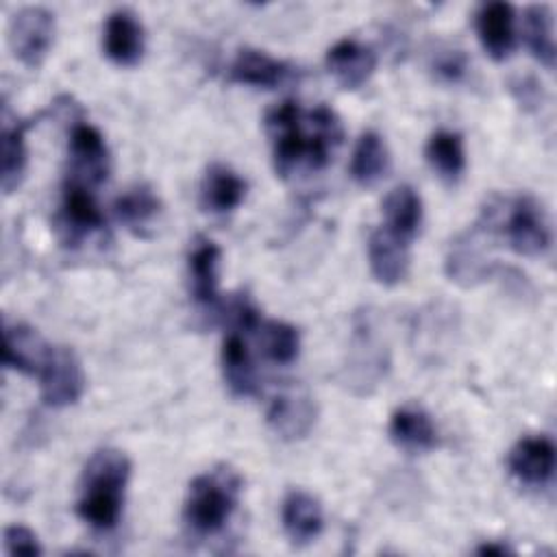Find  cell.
Instances as JSON below:
<instances>
[{
    "label": "cell",
    "instance_id": "1",
    "mask_svg": "<svg viewBox=\"0 0 557 557\" xmlns=\"http://www.w3.org/2000/svg\"><path fill=\"white\" fill-rule=\"evenodd\" d=\"M131 461L115 448H102L87 461L81 479L76 513L96 529H113L122 513Z\"/></svg>",
    "mask_w": 557,
    "mask_h": 557
},
{
    "label": "cell",
    "instance_id": "2",
    "mask_svg": "<svg viewBox=\"0 0 557 557\" xmlns=\"http://www.w3.org/2000/svg\"><path fill=\"white\" fill-rule=\"evenodd\" d=\"M239 487V474L226 466L196 476L183 507L185 524L198 535L218 533L237 507Z\"/></svg>",
    "mask_w": 557,
    "mask_h": 557
},
{
    "label": "cell",
    "instance_id": "3",
    "mask_svg": "<svg viewBox=\"0 0 557 557\" xmlns=\"http://www.w3.org/2000/svg\"><path fill=\"white\" fill-rule=\"evenodd\" d=\"M300 117L302 111L294 100L276 104L265 115V128L272 139L274 170L281 178H287L302 159L307 161L309 137L300 126Z\"/></svg>",
    "mask_w": 557,
    "mask_h": 557
},
{
    "label": "cell",
    "instance_id": "4",
    "mask_svg": "<svg viewBox=\"0 0 557 557\" xmlns=\"http://www.w3.org/2000/svg\"><path fill=\"white\" fill-rule=\"evenodd\" d=\"M503 233L509 242V248L524 257H537L546 252L550 244V231L544 211L531 196H518L509 202Z\"/></svg>",
    "mask_w": 557,
    "mask_h": 557
},
{
    "label": "cell",
    "instance_id": "5",
    "mask_svg": "<svg viewBox=\"0 0 557 557\" xmlns=\"http://www.w3.org/2000/svg\"><path fill=\"white\" fill-rule=\"evenodd\" d=\"M54 15L44 7H26L9 22V46L24 65L37 67L52 46Z\"/></svg>",
    "mask_w": 557,
    "mask_h": 557
},
{
    "label": "cell",
    "instance_id": "6",
    "mask_svg": "<svg viewBox=\"0 0 557 557\" xmlns=\"http://www.w3.org/2000/svg\"><path fill=\"white\" fill-rule=\"evenodd\" d=\"M37 376L41 381V400L48 407H67L83 396L85 374L78 357L70 348H50Z\"/></svg>",
    "mask_w": 557,
    "mask_h": 557
},
{
    "label": "cell",
    "instance_id": "7",
    "mask_svg": "<svg viewBox=\"0 0 557 557\" xmlns=\"http://www.w3.org/2000/svg\"><path fill=\"white\" fill-rule=\"evenodd\" d=\"M102 228H104V218L89 187L70 178L63 187V200H61V213H59V231L63 233V242L70 246H76V242Z\"/></svg>",
    "mask_w": 557,
    "mask_h": 557
},
{
    "label": "cell",
    "instance_id": "8",
    "mask_svg": "<svg viewBox=\"0 0 557 557\" xmlns=\"http://www.w3.org/2000/svg\"><path fill=\"white\" fill-rule=\"evenodd\" d=\"M72 181L98 185L109 174V150L104 137L91 124H76L70 133Z\"/></svg>",
    "mask_w": 557,
    "mask_h": 557
},
{
    "label": "cell",
    "instance_id": "9",
    "mask_svg": "<svg viewBox=\"0 0 557 557\" xmlns=\"http://www.w3.org/2000/svg\"><path fill=\"white\" fill-rule=\"evenodd\" d=\"M315 422V405L305 389H283L268 407V424L283 440L305 437Z\"/></svg>",
    "mask_w": 557,
    "mask_h": 557
},
{
    "label": "cell",
    "instance_id": "10",
    "mask_svg": "<svg viewBox=\"0 0 557 557\" xmlns=\"http://www.w3.org/2000/svg\"><path fill=\"white\" fill-rule=\"evenodd\" d=\"M509 472L527 485H544L555 472V446L548 437H524L509 453Z\"/></svg>",
    "mask_w": 557,
    "mask_h": 557
},
{
    "label": "cell",
    "instance_id": "11",
    "mask_svg": "<svg viewBox=\"0 0 557 557\" xmlns=\"http://www.w3.org/2000/svg\"><path fill=\"white\" fill-rule=\"evenodd\" d=\"M368 259L374 278L383 285H396L407 276L409 270V242L376 228L368 242Z\"/></svg>",
    "mask_w": 557,
    "mask_h": 557
},
{
    "label": "cell",
    "instance_id": "12",
    "mask_svg": "<svg viewBox=\"0 0 557 557\" xmlns=\"http://www.w3.org/2000/svg\"><path fill=\"white\" fill-rule=\"evenodd\" d=\"M329 74L344 89L361 87L376 67V57L368 46L355 39H342L326 52Z\"/></svg>",
    "mask_w": 557,
    "mask_h": 557
},
{
    "label": "cell",
    "instance_id": "13",
    "mask_svg": "<svg viewBox=\"0 0 557 557\" xmlns=\"http://www.w3.org/2000/svg\"><path fill=\"white\" fill-rule=\"evenodd\" d=\"M104 52L115 65L131 67L144 54V28L128 11H115L104 24Z\"/></svg>",
    "mask_w": 557,
    "mask_h": 557
},
{
    "label": "cell",
    "instance_id": "14",
    "mask_svg": "<svg viewBox=\"0 0 557 557\" xmlns=\"http://www.w3.org/2000/svg\"><path fill=\"white\" fill-rule=\"evenodd\" d=\"M52 346H48L30 326L26 324H7L4 326V348L2 361L7 368H13L24 374H39L41 366L48 359Z\"/></svg>",
    "mask_w": 557,
    "mask_h": 557
},
{
    "label": "cell",
    "instance_id": "15",
    "mask_svg": "<svg viewBox=\"0 0 557 557\" xmlns=\"http://www.w3.org/2000/svg\"><path fill=\"white\" fill-rule=\"evenodd\" d=\"M481 46L494 61L509 57L513 48V9L507 2H487L476 13Z\"/></svg>",
    "mask_w": 557,
    "mask_h": 557
},
{
    "label": "cell",
    "instance_id": "16",
    "mask_svg": "<svg viewBox=\"0 0 557 557\" xmlns=\"http://www.w3.org/2000/svg\"><path fill=\"white\" fill-rule=\"evenodd\" d=\"M281 518L287 537L296 546L313 542L322 531V507L311 494L302 490H294L285 496Z\"/></svg>",
    "mask_w": 557,
    "mask_h": 557
},
{
    "label": "cell",
    "instance_id": "17",
    "mask_svg": "<svg viewBox=\"0 0 557 557\" xmlns=\"http://www.w3.org/2000/svg\"><path fill=\"white\" fill-rule=\"evenodd\" d=\"M289 65L252 48H242L231 63L228 76L233 83L252 87H276L289 76Z\"/></svg>",
    "mask_w": 557,
    "mask_h": 557
},
{
    "label": "cell",
    "instance_id": "18",
    "mask_svg": "<svg viewBox=\"0 0 557 557\" xmlns=\"http://www.w3.org/2000/svg\"><path fill=\"white\" fill-rule=\"evenodd\" d=\"M246 196V183L226 165H211L200 185V202L211 213H228Z\"/></svg>",
    "mask_w": 557,
    "mask_h": 557
},
{
    "label": "cell",
    "instance_id": "19",
    "mask_svg": "<svg viewBox=\"0 0 557 557\" xmlns=\"http://www.w3.org/2000/svg\"><path fill=\"white\" fill-rule=\"evenodd\" d=\"M220 248L207 237H198L189 250L191 296L200 305H213L218 296Z\"/></svg>",
    "mask_w": 557,
    "mask_h": 557
},
{
    "label": "cell",
    "instance_id": "20",
    "mask_svg": "<svg viewBox=\"0 0 557 557\" xmlns=\"http://www.w3.org/2000/svg\"><path fill=\"white\" fill-rule=\"evenodd\" d=\"M309 124H311V133H307L309 137L307 165L313 170H322L324 165H329L335 148L342 144L344 128L335 111H331L324 104L315 107L309 113Z\"/></svg>",
    "mask_w": 557,
    "mask_h": 557
},
{
    "label": "cell",
    "instance_id": "21",
    "mask_svg": "<svg viewBox=\"0 0 557 557\" xmlns=\"http://www.w3.org/2000/svg\"><path fill=\"white\" fill-rule=\"evenodd\" d=\"M389 435L396 446L409 453H424L437 444V431L420 407H400L389 420Z\"/></svg>",
    "mask_w": 557,
    "mask_h": 557
},
{
    "label": "cell",
    "instance_id": "22",
    "mask_svg": "<svg viewBox=\"0 0 557 557\" xmlns=\"http://www.w3.org/2000/svg\"><path fill=\"white\" fill-rule=\"evenodd\" d=\"M222 372L228 389L235 396H250L257 392V374L246 339L239 331L228 333L222 344Z\"/></svg>",
    "mask_w": 557,
    "mask_h": 557
},
{
    "label": "cell",
    "instance_id": "23",
    "mask_svg": "<svg viewBox=\"0 0 557 557\" xmlns=\"http://www.w3.org/2000/svg\"><path fill=\"white\" fill-rule=\"evenodd\" d=\"M385 228L405 242H411L422 222V200L413 187L400 185L392 189L383 202Z\"/></svg>",
    "mask_w": 557,
    "mask_h": 557
},
{
    "label": "cell",
    "instance_id": "24",
    "mask_svg": "<svg viewBox=\"0 0 557 557\" xmlns=\"http://www.w3.org/2000/svg\"><path fill=\"white\" fill-rule=\"evenodd\" d=\"M389 170V152L376 131H366L352 152L350 174L361 187L376 185Z\"/></svg>",
    "mask_w": 557,
    "mask_h": 557
},
{
    "label": "cell",
    "instance_id": "25",
    "mask_svg": "<svg viewBox=\"0 0 557 557\" xmlns=\"http://www.w3.org/2000/svg\"><path fill=\"white\" fill-rule=\"evenodd\" d=\"M426 161L448 183H455L466 168L463 139L453 131H437L426 141Z\"/></svg>",
    "mask_w": 557,
    "mask_h": 557
},
{
    "label": "cell",
    "instance_id": "26",
    "mask_svg": "<svg viewBox=\"0 0 557 557\" xmlns=\"http://www.w3.org/2000/svg\"><path fill=\"white\" fill-rule=\"evenodd\" d=\"M26 124L7 122L2 124V154H0V181L2 191L11 194L22 183L26 170V141H24Z\"/></svg>",
    "mask_w": 557,
    "mask_h": 557
},
{
    "label": "cell",
    "instance_id": "27",
    "mask_svg": "<svg viewBox=\"0 0 557 557\" xmlns=\"http://www.w3.org/2000/svg\"><path fill=\"white\" fill-rule=\"evenodd\" d=\"M524 39L531 54L546 67H555V39L553 13L546 4H531L524 11Z\"/></svg>",
    "mask_w": 557,
    "mask_h": 557
},
{
    "label": "cell",
    "instance_id": "28",
    "mask_svg": "<svg viewBox=\"0 0 557 557\" xmlns=\"http://www.w3.org/2000/svg\"><path fill=\"white\" fill-rule=\"evenodd\" d=\"M113 209L122 224L139 233L154 220V215L161 209V202L148 185H135L115 200Z\"/></svg>",
    "mask_w": 557,
    "mask_h": 557
},
{
    "label": "cell",
    "instance_id": "29",
    "mask_svg": "<svg viewBox=\"0 0 557 557\" xmlns=\"http://www.w3.org/2000/svg\"><path fill=\"white\" fill-rule=\"evenodd\" d=\"M446 272L450 281L468 287L485 278L490 274V265L485 263L483 255L479 252L470 237H459L453 242L450 252L446 257Z\"/></svg>",
    "mask_w": 557,
    "mask_h": 557
},
{
    "label": "cell",
    "instance_id": "30",
    "mask_svg": "<svg viewBox=\"0 0 557 557\" xmlns=\"http://www.w3.org/2000/svg\"><path fill=\"white\" fill-rule=\"evenodd\" d=\"M261 331V346L268 359L276 361V363H292L298 355V331L287 324V322H278V320H270L259 324Z\"/></svg>",
    "mask_w": 557,
    "mask_h": 557
},
{
    "label": "cell",
    "instance_id": "31",
    "mask_svg": "<svg viewBox=\"0 0 557 557\" xmlns=\"http://www.w3.org/2000/svg\"><path fill=\"white\" fill-rule=\"evenodd\" d=\"M4 550L9 555L35 557L41 553V546L30 529H26L22 524H11L4 529Z\"/></svg>",
    "mask_w": 557,
    "mask_h": 557
},
{
    "label": "cell",
    "instance_id": "32",
    "mask_svg": "<svg viewBox=\"0 0 557 557\" xmlns=\"http://www.w3.org/2000/svg\"><path fill=\"white\" fill-rule=\"evenodd\" d=\"M468 61L461 50H444L433 61V72L442 83H459L466 76Z\"/></svg>",
    "mask_w": 557,
    "mask_h": 557
},
{
    "label": "cell",
    "instance_id": "33",
    "mask_svg": "<svg viewBox=\"0 0 557 557\" xmlns=\"http://www.w3.org/2000/svg\"><path fill=\"white\" fill-rule=\"evenodd\" d=\"M513 94H516V98H518L524 107H533V104L537 102L540 89H537V85H535L531 78H522V81H518V83L513 85Z\"/></svg>",
    "mask_w": 557,
    "mask_h": 557
},
{
    "label": "cell",
    "instance_id": "34",
    "mask_svg": "<svg viewBox=\"0 0 557 557\" xmlns=\"http://www.w3.org/2000/svg\"><path fill=\"white\" fill-rule=\"evenodd\" d=\"M476 553H479V555H494V557H503V555H507V553H509V548H507V546H503V544L487 542V544H481V546L476 548Z\"/></svg>",
    "mask_w": 557,
    "mask_h": 557
}]
</instances>
